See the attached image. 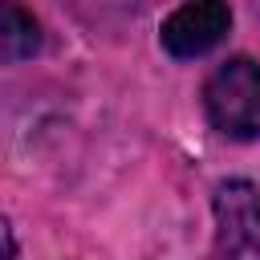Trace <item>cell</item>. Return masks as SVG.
Here are the masks:
<instances>
[{
  "label": "cell",
  "mask_w": 260,
  "mask_h": 260,
  "mask_svg": "<svg viewBox=\"0 0 260 260\" xmlns=\"http://www.w3.org/2000/svg\"><path fill=\"white\" fill-rule=\"evenodd\" d=\"M203 110L219 134L240 142L260 138V65L252 57L215 65L203 85Z\"/></svg>",
  "instance_id": "obj_1"
},
{
  "label": "cell",
  "mask_w": 260,
  "mask_h": 260,
  "mask_svg": "<svg viewBox=\"0 0 260 260\" xmlns=\"http://www.w3.org/2000/svg\"><path fill=\"white\" fill-rule=\"evenodd\" d=\"M215 248L228 256H260V191L248 179L215 187Z\"/></svg>",
  "instance_id": "obj_3"
},
{
  "label": "cell",
  "mask_w": 260,
  "mask_h": 260,
  "mask_svg": "<svg viewBox=\"0 0 260 260\" xmlns=\"http://www.w3.org/2000/svg\"><path fill=\"white\" fill-rule=\"evenodd\" d=\"M232 28L228 0H187L162 20V49L171 57H203Z\"/></svg>",
  "instance_id": "obj_2"
},
{
  "label": "cell",
  "mask_w": 260,
  "mask_h": 260,
  "mask_svg": "<svg viewBox=\"0 0 260 260\" xmlns=\"http://www.w3.org/2000/svg\"><path fill=\"white\" fill-rule=\"evenodd\" d=\"M0 12H4V24H0V49H4V61L12 65V61L32 57V53L41 49V28H37V20H32L16 0H4Z\"/></svg>",
  "instance_id": "obj_4"
}]
</instances>
